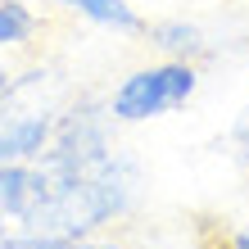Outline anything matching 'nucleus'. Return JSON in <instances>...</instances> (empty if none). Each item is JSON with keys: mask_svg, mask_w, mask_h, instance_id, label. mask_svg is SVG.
Listing matches in <instances>:
<instances>
[{"mask_svg": "<svg viewBox=\"0 0 249 249\" xmlns=\"http://www.w3.org/2000/svg\"><path fill=\"white\" fill-rule=\"evenodd\" d=\"M46 82H50V68H27V72H14L9 91L0 95V168L46 154L64 113V86L46 95L41 91Z\"/></svg>", "mask_w": 249, "mask_h": 249, "instance_id": "f257e3e1", "label": "nucleus"}, {"mask_svg": "<svg viewBox=\"0 0 249 249\" xmlns=\"http://www.w3.org/2000/svg\"><path fill=\"white\" fill-rule=\"evenodd\" d=\"M195 91H199V68L186 59H163V64L131 68L105 95V109L113 123H150V118L181 109Z\"/></svg>", "mask_w": 249, "mask_h": 249, "instance_id": "f03ea898", "label": "nucleus"}, {"mask_svg": "<svg viewBox=\"0 0 249 249\" xmlns=\"http://www.w3.org/2000/svg\"><path fill=\"white\" fill-rule=\"evenodd\" d=\"M145 41L154 50H163V59H186L195 64L199 54H209V36H204L199 23H186V18H163V23H145Z\"/></svg>", "mask_w": 249, "mask_h": 249, "instance_id": "7ed1b4c3", "label": "nucleus"}, {"mask_svg": "<svg viewBox=\"0 0 249 249\" xmlns=\"http://www.w3.org/2000/svg\"><path fill=\"white\" fill-rule=\"evenodd\" d=\"M50 5L77 14V18L95 23V27H113V32H123V36H141L145 32V18L127 0H50Z\"/></svg>", "mask_w": 249, "mask_h": 249, "instance_id": "20e7f679", "label": "nucleus"}, {"mask_svg": "<svg viewBox=\"0 0 249 249\" xmlns=\"http://www.w3.org/2000/svg\"><path fill=\"white\" fill-rule=\"evenodd\" d=\"M41 27H46V18H41L27 0H0V50L27 46Z\"/></svg>", "mask_w": 249, "mask_h": 249, "instance_id": "39448f33", "label": "nucleus"}, {"mask_svg": "<svg viewBox=\"0 0 249 249\" xmlns=\"http://www.w3.org/2000/svg\"><path fill=\"white\" fill-rule=\"evenodd\" d=\"M0 249H59V245L36 240V236H23V231H0Z\"/></svg>", "mask_w": 249, "mask_h": 249, "instance_id": "423d86ee", "label": "nucleus"}, {"mask_svg": "<svg viewBox=\"0 0 249 249\" xmlns=\"http://www.w3.org/2000/svg\"><path fill=\"white\" fill-rule=\"evenodd\" d=\"M59 249H123L118 240H100V236H86V240H68V245H59Z\"/></svg>", "mask_w": 249, "mask_h": 249, "instance_id": "0eeeda50", "label": "nucleus"}, {"mask_svg": "<svg viewBox=\"0 0 249 249\" xmlns=\"http://www.w3.org/2000/svg\"><path fill=\"white\" fill-rule=\"evenodd\" d=\"M222 249H249V227L245 231H222Z\"/></svg>", "mask_w": 249, "mask_h": 249, "instance_id": "6e6552de", "label": "nucleus"}, {"mask_svg": "<svg viewBox=\"0 0 249 249\" xmlns=\"http://www.w3.org/2000/svg\"><path fill=\"white\" fill-rule=\"evenodd\" d=\"M236 141L245 145V150H249V109H245V118L236 123Z\"/></svg>", "mask_w": 249, "mask_h": 249, "instance_id": "1a4fd4ad", "label": "nucleus"}, {"mask_svg": "<svg viewBox=\"0 0 249 249\" xmlns=\"http://www.w3.org/2000/svg\"><path fill=\"white\" fill-rule=\"evenodd\" d=\"M9 82H14V72H5V68H0V95L9 91Z\"/></svg>", "mask_w": 249, "mask_h": 249, "instance_id": "9d476101", "label": "nucleus"}]
</instances>
